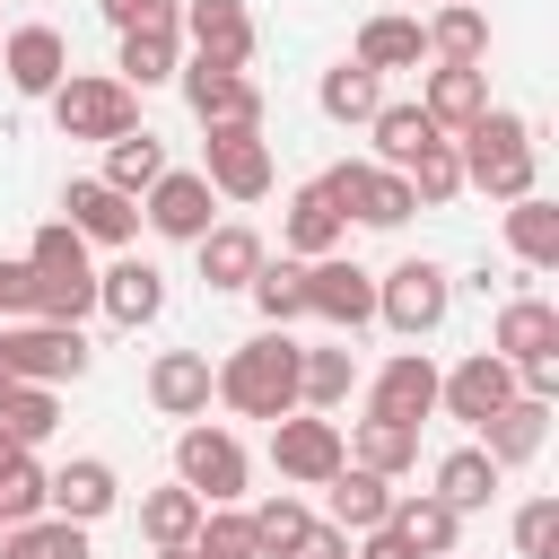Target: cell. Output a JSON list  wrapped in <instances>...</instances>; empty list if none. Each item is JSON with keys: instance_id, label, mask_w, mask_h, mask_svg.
I'll list each match as a JSON object with an SVG mask.
<instances>
[{"instance_id": "1", "label": "cell", "mask_w": 559, "mask_h": 559, "mask_svg": "<svg viewBox=\"0 0 559 559\" xmlns=\"http://www.w3.org/2000/svg\"><path fill=\"white\" fill-rule=\"evenodd\" d=\"M445 140H454V157H463V183L489 192V201H524L533 175H542V140H533V122L507 114V105H480V114H472L463 131H445Z\"/></svg>"}, {"instance_id": "2", "label": "cell", "mask_w": 559, "mask_h": 559, "mask_svg": "<svg viewBox=\"0 0 559 559\" xmlns=\"http://www.w3.org/2000/svg\"><path fill=\"white\" fill-rule=\"evenodd\" d=\"M26 262H35V323L96 314V262H87V236L70 218H44L35 245H26Z\"/></svg>"}, {"instance_id": "3", "label": "cell", "mask_w": 559, "mask_h": 559, "mask_svg": "<svg viewBox=\"0 0 559 559\" xmlns=\"http://www.w3.org/2000/svg\"><path fill=\"white\" fill-rule=\"evenodd\" d=\"M218 402L245 411V419H280V411H297V341H288V332H253V341H236L227 367H218Z\"/></svg>"}, {"instance_id": "4", "label": "cell", "mask_w": 559, "mask_h": 559, "mask_svg": "<svg viewBox=\"0 0 559 559\" xmlns=\"http://www.w3.org/2000/svg\"><path fill=\"white\" fill-rule=\"evenodd\" d=\"M44 105H52L61 140H114V131H131V122H140V87H122L114 70H70Z\"/></svg>"}, {"instance_id": "5", "label": "cell", "mask_w": 559, "mask_h": 559, "mask_svg": "<svg viewBox=\"0 0 559 559\" xmlns=\"http://www.w3.org/2000/svg\"><path fill=\"white\" fill-rule=\"evenodd\" d=\"M0 367H9L17 384H79V376H87V341H79V323H35V314H17V323H0Z\"/></svg>"}, {"instance_id": "6", "label": "cell", "mask_w": 559, "mask_h": 559, "mask_svg": "<svg viewBox=\"0 0 559 559\" xmlns=\"http://www.w3.org/2000/svg\"><path fill=\"white\" fill-rule=\"evenodd\" d=\"M314 183H323V201H332L341 218H358V227H402V218L419 210L411 183H402L393 166H376V157H341V166H323Z\"/></svg>"}, {"instance_id": "7", "label": "cell", "mask_w": 559, "mask_h": 559, "mask_svg": "<svg viewBox=\"0 0 559 559\" xmlns=\"http://www.w3.org/2000/svg\"><path fill=\"white\" fill-rule=\"evenodd\" d=\"M245 472H253V463H245V445H236L218 419H192V428L175 437V480H183L201 507H236V498H245Z\"/></svg>"}, {"instance_id": "8", "label": "cell", "mask_w": 559, "mask_h": 559, "mask_svg": "<svg viewBox=\"0 0 559 559\" xmlns=\"http://www.w3.org/2000/svg\"><path fill=\"white\" fill-rule=\"evenodd\" d=\"M445 306H454V280H445L428 253H411V262H393V271L376 280V323H393L402 341L437 332V323H445Z\"/></svg>"}, {"instance_id": "9", "label": "cell", "mask_w": 559, "mask_h": 559, "mask_svg": "<svg viewBox=\"0 0 559 559\" xmlns=\"http://www.w3.org/2000/svg\"><path fill=\"white\" fill-rule=\"evenodd\" d=\"M201 175H210L218 201H262L271 192V140H262V122H210Z\"/></svg>"}, {"instance_id": "10", "label": "cell", "mask_w": 559, "mask_h": 559, "mask_svg": "<svg viewBox=\"0 0 559 559\" xmlns=\"http://www.w3.org/2000/svg\"><path fill=\"white\" fill-rule=\"evenodd\" d=\"M271 463H280V480H297V489H323V480L349 463V445H341V419H323V411H280V419H271Z\"/></svg>"}, {"instance_id": "11", "label": "cell", "mask_w": 559, "mask_h": 559, "mask_svg": "<svg viewBox=\"0 0 559 559\" xmlns=\"http://www.w3.org/2000/svg\"><path fill=\"white\" fill-rule=\"evenodd\" d=\"M175 87H183V105H192V122L210 131V122H262V87L236 70V61H175Z\"/></svg>"}, {"instance_id": "12", "label": "cell", "mask_w": 559, "mask_h": 559, "mask_svg": "<svg viewBox=\"0 0 559 559\" xmlns=\"http://www.w3.org/2000/svg\"><path fill=\"white\" fill-rule=\"evenodd\" d=\"M210 210H218V192H210V175H192V166H166V175L140 192V218H148L166 245H201V236L218 227Z\"/></svg>"}, {"instance_id": "13", "label": "cell", "mask_w": 559, "mask_h": 559, "mask_svg": "<svg viewBox=\"0 0 559 559\" xmlns=\"http://www.w3.org/2000/svg\"><path fill=\"white\" fill-rule=\"evenodd\" d=\"M306 314H323L332 332H367L376 323V271H358L349 253L306 262Z\"/></svg>"}, {"instance_id": "14", "label": "cell", "mask_w": 559, "mask_h": 559, "mask_svg": "<svg viewBox=\"0 0 559 559\" xmlns=\"http://www.w3.org/2000/svg\"><path fill=\"white\" fill-rule=\"evenodd\" d=\"M175 35L201 52V61H253V9L245 0H175Z\"/></svg>"}, {"instance_id": "15", "label": "cell", "mask_w": 559, "mask_h": 559, "mask_svg": "<svg viewBox=\"0 0 559 559\" xmlns=\"http://www.w3.org/2000/svg\"><path fill=\"white\" fill-rule=\"evenodd\" d=\"M498 402H515V367H507L498 349H472L454 376H437V411H454L463 428H480Z\"/></svg>"}, {"instance_id": "16", "label": "cell", "mask_w": 559, "mask_h": 559, "mask_svg": "<svg viewBox=\"0 0 559 559\" xmlns=\"http://www.w3.org/2000/svg\"><path fill=\"white\" fill-rule=\"evenodd\" d=\"M114 498H122V480H114V463H105V454H70L61 472H44V515L96 524V515H114Z\"/></svg>"}, {"instance_id": "17", "label": "cell", "mask_w": 559, "mask_h": 559, "mask_svg": "<svg viewBox=\"0 0 559 559\" xmlns=\"http://www.w3.org/2000/svg\"><path fill=\"white\" fill-rule=\"evenodd\" d=\"M0 70H9L17 96H52V87L70 79V44H61V26H9V35H0Z\"/></svg>"}, {"instance_id": "18", "label": "cell", "mask_w": 559, "mask_h": 559, "mask_svg": "<svg viewBox=\"0 0 559 559\" xmlns=\"http://www.w3.org/2000/svg\"><path fill=\"white\" fill-rule=\"evenodd\" d=\"M61 218H70L87 245H131V236H140V201L114 192L105 175H79V183L61 192Z\"/></svg>"}, {"instance_id": "19", "label": "cell", "mask_w": 559, "mask_h": 559, "mask_svg": "<svg viewBox=\"0 0 559 559\" xmlns=\"http://www.w3.org/2000/svg\"><path fill=\"white\" fill-rule=\"evenodd\" d=\"M210 393H218V367L201 349H157L148 358V402L166 419H210Z\"/></svg>"}, {"instance_id": "20", "label": "cell", "mask_w": 559, "mask_h": 559, "mask_svg": "<svg viewBox=\"0 0 559 559\" xmlns=\"http://www.w3.org/2000/svg\"><path fill=\"white\" fill-rule=\"evenodd\" d=\"M96 306H105L122 332H140V323H157V314H166V271H157V262H140V253H122L114 271H96Z\"/></svg>"}, {"instance_id": "21", "label": "cell", "mask_w": 559, "mask_h": 559, "mask_svg": "<svg viewBox=\"0 0 559 559\" xmlns=\"http://www.w3.org/2000/svg\"><path fill=\"white\" fill-rule=\"evenodd\" d=\"M367 411H384V419H428L437 411V358L428 349H402V358H384L376 367V384H367Z\"/></svg>"}, {"instance_id": "22", "label": "cell", "mask_w": 559, "mask_h": 559, "mask_svg": "<svg viewBox=\"0 0 559 559\" xmlns=\"http://www.w3.org/2000/svg\"><path fill=\"white\" fill-rule=\"evenodd\" d=\"M542 437H550V402H542V393H515V402H498V411L480 419V454H489L498 472L533 463V454H542Z\"/></svg>"}, {"instance_id": "23", "label": "cell", "mask_w": 559, "mask_h": 559, "mask_svg": "<svg viewBox=\"0 0 559 559\" xmlns=\"http://www.w3.org/2000/svg\"><path fill=\"white\" fill-rule=\"evenodd\" d=\"M489 349H498L507 367L559 358V306H550V297H507V306H498V332H489Z\"/></svg>"}, {"instance_id": "24", "label": "cell", "mask_w": 559, "mask_h": 559, "mask_svg": "<svg viewBox=\"0 0 559 559\" xmlns=\"http://www.w3.org/2000/svg\"><path fill=\"white\" fill-rule=\"evenodd\" d=\"M280 245H288L297 262H323V253H341V245H349V218H341V210L323 201V183H297V192H288Z\"/></svg>"}, {"instance_id": "25", "label": "cell", "mask_w": 559, "mask_h": 559, "mask_svg": "<svg viewBox=\"0 0 559 559\" xmlns=\"http://www.w3.org/2000/svg\"><path fill=\"white\" fill-rule=\"evenodd\" d=\"M480 105H489V70H480V61H437L428 87H419V114H428L437 131H463Z\"/></svg>"}, {"instance_id": "26", "label": "cell", "mask_w": 559, "mask_h": 559, "mask_svg": "<svg viewBox=\"0 0 559 559\" xmlns=\"http://www.w3.org/2000/svg\"><path fill=\"white\" fill-rule=\"evenodd\" d=\"M349 61H358V70H376V79L419 70V61H428V35H419V17L384 9V17H367V26H358V52H349Z\"/></svg>"}, {"instance_id": "27", "label": "cell", "mask_w": 559, "mask_h": 559, "mask_svg": "<svg viewBox=\"0 0 559 559\" xmlns=\"http://www.w3.org/2000/svg\"><path fill=\"white\" fill-rule=\"evenodd\" d=\"M358 393V349L332 341V349H297V411H341Z\"/></svg>"}, {"instance_id": "28", "label": "cell", "mask_w": 559, "mask_h": 559, "mask_svg": "<svg viewBox=\"0 0 559 559\" xmlns=\"http://www.w3.org/2000/svg\"><path fill=\"white\" fill-rule=\"evenodd\" d=\"M507 253L524 271H559V201H542V192L507 201Z\"/></svg>"}, {"instance_id": "29", "label": "cell", "mask_w": 559, "mask_h": 559, "mask_svg": "<svg viewBox=\"0 0 559 559\" xmlns=\"http://www.w3.org/2000/svg\"><path fill=\"white\" fill-rule=\"evenodd\" d=\"M341 445H349V463H367V472H384V480L419 463V428H411V419H384V411H367Z\"/></svg>"}, {"instance_id": "30", "label": "cell", "mask_w": 559, "mask_h": 559, "mask_svg": "<svg viewBox=\"0 0 559 559\" xmlns=\"http://www.w3.org/2000/svg\"><path fill=\"white\" fill-rule=\"evenodd\" d=\"M419 35H428V61H489V17H480V0H437V17H428Z\"/></svg>"}, {"instance_id": "31", "label": "cell", "mask_w": 559, "mask_h": 559, "mask_svg": "<svg viewBox=\"0 0 559 559\" xmlns=\"http://www.w3.org/2000/svg\"><path fill=\"white\" fill-rule=\"evenodd\" d=\"M323 489H332V524H341V533H367V524L393 515V489H384V472H367V463H341Z\"/></svg>"}, {"instance_id": "32", "label": "cell", "mask_w": 559, "mask_h": 559, "mask_svg": "<svg viewBox=\"0 0 559 559\" xmlns=\"http://www.w3.org/2000/svg\"><path fill=\"white\" fill-rule=\"evenodd\" d=\"M175 61H183V35H175V26H131V35H122L114 79H122V87H166V79H175Z\"/></svg>"}, {"instance_id": "33", "label": "cell", "mask_w": 559, "mask_h": 559, "mask_svg": "<svg viewBox=\"0 0 559 559\" xmlns=\"http://www.w3.org/2000/svg\"><path fill=\"white\" fill-rule=\"evenodd\" d=\"M157 175H166V140H157V131H140V122H131V131H114V140H105V183H114V192H131V201H140Z\"/></svg>"}, {"instance_id": "34", "label": "cell", "mask_w": 559, "mask_h": 559, "mask_svg": "<svg viewBox=\"0 0 559 559\" xmlns=\"http://www.w3.org/2000/svg\"><path fill=\"white\" fill-rule=\"evenodd\" d=\"M192 253H201V280H210V288H245V280L262 271V236H253V227H236V218H227V227H210Z\"/></svg>"}, {"instance_id": "35", "label": "cell", "mask_w": 559, "mask_h": 559, "mask_svg": "<svg viewBox=\"0 0 559 559\" xmlns=\"http://www.w3.org/2000/svg\"><path fill=\"white\" fill-rule=\"evenodd\" d=\"M393 533H402L419 559H445V550H454V533H463V515H454L437 489H419V498H393Z\"/></svg>"}, {"instance_id": "36", "label": "cell", "mask_w": 559, "mask_h": 559, "mask_svg": "<svg viewBox=\"0 0 559 559\" xmlns=\"http://www.w3.org/2000/svg\"><path fill=\"white\" fill-rule=\"evenodd\" d=\"M0 559H96V550H87V524H70V515H26V524L0 533Z\"/></svg>"}, {"instance_id": "37", "label": "cell", "mask_w": 559, "mask_h": 559, "mask_svg": "<svg viewBox=\"0 0 559 559\" xmlns=\"http://www.w3.org/2000/svg\"><path fill=\"white\" fill-rule=\"evenodd\" d=\"M367 131H376V166H393V175H402V166H411L428 140H445V131H437L419 105H376V114H367Z\"/></svg>"}, {"instance_id": "38", "label": "cell", "mask_w": 559, "mask_h": 559, "mask_svg": "<svg viewBox=\"0 0 559 559\" xmlns=\"http://www.w3.org/2000/svg\"><path fill=\"white\" fill-rule=\"evenodd\" d=\"M437 498H445L454 515H480V507L498 498V463H489L480 445H454V454L437 463Z\"/></svg>"}, {"instance_id": "39", "label": "cell", "mask_w": 559, "mask_h": 559, "mask_svg": "<svg viewBox=\"0 0 559 559\" xmlns=\"http://www.w3.org/2000/svg\"><path fill=\"white\" fill-rule=\"evenodd\" d=\"M245 288H253V306H262V323H271V332H288V323L306 314V262H297V253H288V262H271V253H262V271H253Z\"/></svg>"}, {"instance_id": "40", "label": "cell", "mask_w": 559, "mask_h": 559, "mask_svg": "<svg viewBox=\"0 0 559 559\" xmlns=\"http://www.w3.org/2000/svg\"><path fill=\"white\" fill-rule=\"evenodd\" d=\"M245 524H253V559H288V550H297V533H306L314 515H306V498H297V489H271L262 507H245Z\"/></svg>"}, {"instance_id": "41", "label": "cell", "mask_w": 559, "mask_h": 559, "mask_svg": "<svg viewBox=\"0 0 559 559\" xmlns=\"http://www.w3.org/2000/svg\"><path fill=\"white\" fill-rule=\"evenodd\" d=\"M52 428H61L52 384H9V393H0V437H9V445H26V454H35Z\"/></svg>"}, {"instance_id": "42", "label": "cell", "mask_w": 559, "mask_h": 559, "mask_svg": "<svg viewBox=\"0 0 559 559\" xmlns=\"http://www.w3.org/2000/svg\"><path fill=\"white\" fill-rule=\"evenodd\" d=\"M314 105H323L332 122H367V114L384 105V79H376V70H358V61H332V70H323V87H314Z\"/></svg>"}, {"instance_id": "43", "label": "cell", "mask_w": 559, "mask_h": 559, "mask_svg": "<svg viewBox=\"0 0 559 559\" xmlns=\"http://www.w3.org/2000/svg\"><path fill=\"white\" fill-rule=\"evenodd\" d=\"M192 524H201V498H192L183 480H166V489H148V498H140V533H148V550L192 542Z\"/></svg>"}, {"instance_id": "44", "label": "cell", "mask_w": 559, "mask_h": 559, "mask_svg": "<svg viewBox=\"0 0 559 559\" xmlns=\"http://www.w3.org/2000/svg\"><path fill=\"white\" fill-rule=\"evenodd\" d=\"M402 183H411V201H419V210L454 201V192H463V157H454V140H428V148L402 166Z\"/></svg>"}, {"instance_id": "45", "label": "cell", "mask_w": 559, "mask_h": 559, "mask_svg": "<svg viewBox=\"0 0 559 559\" xmlns=\"http://www.w3.org/2000/svg\"><path fill=\"white\" fill-rule=\"evenodd\" d=\"M192 559H253V524L236 507H201L192 524Z\"/></svg>"}, {"instance_id": "46", "label": "cell", "mask_w": 559, "mask_h": 559, "mask_svg": "<svg viewBox=\"0 0 559 559\" xmlns=\"http://www.w3.org/2000/svg\"><path fill=\"white\" fill-rule=\"evenodd\" d=\"M0 515H9V524H26V515H44V463H35L26 445H17L9 463H0Z\"/></svg>"}, {"instance_id": "47", "label": "cell", "mask_w": 559, "mask_h": 559, "mask_svg": "<svg viewBox=\"0 0 559 559\" xmlns=\"http://www.w3.org/2000/svg\"><path fill=\"white\" fill-rule=\"evenodd\" d=\"M515 550L524 559H559V498H524L515 507Z\"/></svg>"}, {"instance_id": "48", "label": "cell", "mask_w": 559, "mask_h": 559, "mask_svg": "<svg viewBox=\"0 0 559 559\" xmlns=\"http://www.w3.org/2000/svg\"><path fill=\"white\" fill-rule=\"evenodd\" d=\"M96 9H105L114 35H131V26H175V0H96Z\"/></svg>"}, {"instance_id": "49", "label": "cell", "mask_w": 559, "mask_h": 559, "mask_svg": "<svg viewBox=\"0 0 559 559\" xmlns=\"http://www.w3.org/2000/svg\"><path fill=\"white\" fill-rule=\"evenodd\" d=\"M0 314H35V262H0Z\"/></svg>"}, {"instance_id": "50", "label": "cell", "mask_w": 559, "mask_h": 559, "mask_svg": "<svg viewBox=\"0 0 559 559\" xmlns=\"http://www.w3.org/2000/svg\"><path fill=\"white\" fill-rule=\"evenodd\" d=\"M288 559H349V533H341V524H306Z\"/></svg>"}, {"instance_id": "51", "label": "cell", "mask_w": 559, "mask_h": 559, "mask_svg": "<svg viewBox=\"0 0 559 559\" xmlns=\"http://www.w3.org/2000/svg\"><path fill=\"white\" fill-rule=\"evenodd\" d=\"M157 559H192V542H175V550H157Z\"/></svg>"}, {"instance_id": "52", "label": "cell", "mask_w": 559, "mask_h": 559, "mask_svg": "<svg viewBox=\"0 0 559 559\" xmlns=\"http://www.w3.org/2000/svg\"><path fill=\"white\" fill-rule=\"evenodd\" d=\"M9 384H17V376H9V367H0V393H9Z\"/></svg>"}, {"instance_id": "53", "label": "cell", "mask_w": 559, "mask_h": 559, "mask_svg": "<svg viewBox=\"0 0 559 559\" xmlns=\"http://www.w3.org/2000/svg\"><path fill=\"white\" fill-rule=\"evenodd\" d=\"M9 454H17V445H9V437H0V463H9Z\"/></svg>"}, {"instance_id": "54", "label": "cell", "mask_w": 559, "mask_h": 559, "mask_svg": "<svg viewBox=\"0 0 559 559\" xmlns=\"http://www.w3.org/2000/svg\"><path fill=\"white\" fill-rule=\"evenodd\" d=\"M0 533H9V515H0Z\"/></svg>"}]
</instances>
